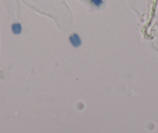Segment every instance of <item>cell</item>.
I'll return each mask as SVG.
<instances>
[{
	"label": "cell",
	"instance_id": "cell-2",
	"mask_svg": "<svg viewBox=\"0 0 158 133\" xmlns=\"http://www.w3.org/2000/svg\"><path fill=\"white\" fill-rule=\"evenodd\" d=\"M12 30L15 34H20L22 31V27L20 24H14L12 26Z\"/></svg>",
	"mask_w": 158,
	"mask_h": 133
},
{
	"label": "cell",
	"instance_id": "cell-3",
	"mask_svg": "<svg viewBox=\"0 0 158 133\" xmlns=\"http://www.w3.org/2000/svg\"><path fill=\"white\" fill-rule=\"evenodd\" d=\"M96 6H100L103 3L102 0H90Z\"/></svg>",
	"mask_w": 158,
	"mask_h": 133
},
{
	"label": "cell",
	"instance_id": "cell-1",
	"mask_svg": "<svg viewBox=\"0 0 158 133\" xmlns=\"http://www.w3.org/2000/svg\"><path fill=\"white\" fill-rule=\"evenodd\" d=\"M70 42L71 44L73 45L74 47H75V48H77L81 44V41L79 36L76 33H74L72 34L71 36L70 37Z\"/></svg>",
	"mask_w": 158,
	"mask_h": 133
}]
</instances>
